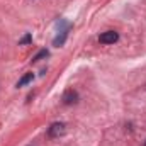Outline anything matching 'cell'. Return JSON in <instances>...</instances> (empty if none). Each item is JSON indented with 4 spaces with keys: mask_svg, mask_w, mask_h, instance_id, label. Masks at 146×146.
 Segmentation results:
<instances>
[{
    "mask_svg": "<svg viewBox=\"0 0 146 146\" xmlns=\"http://www.w3.org/2000/svg\"><path fill=\"white\" fill-rule=\"evenodd\" d=\"M42 56H48V51H46V49H44V51H41V53H39L37 56H34V60H33V61H39V60H41Z\"/></svg>",
    "mask_w": 146,
    "mask_h": 146,
    "instance_id": "5",
    "label": "cell"
},
{
    "mask_svg": "<svg viewBox=\"0 0 146 146\" xmlns=\"http://www.w3.org/2000/svg\"><path fill=\"white\" fill-rule=\"evenodd\" d=\"M117 39H119V34H117L115 31H107V33L100 34V37H99V41H100L102 44H114Z\"/></svg>",
    "mask_w": 146,
    "mask_h": 146,
    "instance_id": "2",
    "label": "cell"
},
{
    "mask_svg": "<svg viewBox=\"0 0 146 146\" xmlns=\"http://www.w3.org/2000/svg\"><path fill=\"white\" fill-rule=\"evenodd\" d=\"M63 102L66 104V106H73V104H76L78 102V94L75 92V90H66L65 94H63Z\"/></svg>",
    "mask_w": 146,
    "mask_h": 146,
    "instance_id": "3",
    "label": "cell"
},
{
    "mask_svg": "<svg viewBox=\"0 0 146 146\" xmlns=\"http://www.w3.org/2000/svg\"><path fill=\"white\" fill-rule=\"evenodd\" d=\"M29 41H31V36H26L24 39H22V42H29Z\"/></svg>",
    "mask_w": 146,
    "mask_h": 146,
    "instance_id": "6",
    "label": "cell"
},
{
    "mask_svg": "<svg viewBox=\"0 0 146 146\" xmlns=\"http://www.w3.org/2000/svg\"><path fill=\"white\" fill-rule=\"evenodd\" d=\"M66 133V126L63 124V122H54L51 127H49V136H53V138H60V136H63Z\"/></svg>",
    "mask_w": 146,
    "mask_h": 146,
    "instance_id": "1",
    "label": "cell"
},
{
    "mask_svg": "<svg viewBox=\"0 0 146 146\" xmlns=\"http://www.w3.org/2000/svg\"><path fill=\"white\" fill-rule=\"evenodd\" d=\"M34 78V75L33 73H27V75H24L21 80H19V83H17V87H22V85H26V83H29L31 80Z\"/></svg>",
    "mask_w": 146,
    "mask_h": 146,
    "instance_id": "4",
    "label": "cell"
}]
</instances>
